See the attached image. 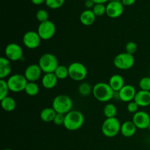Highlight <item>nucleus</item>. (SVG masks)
I'll list each match as a JSON object with an SVG mask.
<instances>
[{
	"label": "nucleus",
	"mask_w": 150,
	"mask_h": 150,
	"mask_svg": "<svg viewBox=\"0 0 150 150\" xmlns=\"http://www.w3.org/2000/svg\"><path fill=\"white\" fill-rule=\"evenodd\" d=\"M95 4H105L108 0H92Z\"/></svg>",
	"instance_id": "39"
},
{
	"label": "nucleus",
	"mask_w": 150,
	"mask_h": 150,
	"mask_svg": "<svg viewBox=\"0 0 150 150\" xmlns=\"http://www.w3.org/2000/svg\"><path fill=\"white\" fill-rule=\"evenodd\" d=\"M65 0H45V4L51 9H58L64 4Z\"/></svg>",
	"instance_id": "31"
},
{
	"label": "nucleus",
	"mask_w": 150,
	"mask_h": 150,
	"mask_svg": "<svg viewBox=\"0 0 150 150\" xmlns=\"http://www.w3.org/2000/svg\"><path fill=\"white\" fill-rule=\"evenodd\" d=\"M108 84L115 92H120V89L125 85L124 78L119 74H114L111 76L108 81Z\"/></svg>",
	"instance_id": "20"
},
{
	"label": "nucleus",
	"mask_w": 150,
	"mask_h": 150,
	"mask_svg": "<svg viewBox=\"0 0 150 150\" xmlns=\"http://www.w3.org/2000/svg\"><path fill=\"white\" fill-rule=\"evenodd\" d=\"M139 106L138 105V104L135 102L134 100L131 101V102L128 103L127 105V110L128 112L131 113V114H136V112L139 111Z\"/></svg>",
	"instance_id": "34"
},
{
	"label": "nucleus",
	"mask_w": 150,
	"mask_h": 150,
	"mask_svg": "<svg viewBox=\"0 0 150 150\" xmlns=\"http://www.w3.org/2000/svg\"><path fill=\"white\" fill-rule=\"evenodd\" d=\"M121 1L123 5L130 6L134 4L136 0H121Z\"/></svg>",
	"instance_id": "37"
},
{
	"label": "nucleus",
	"mask_w": 150,
	"mask_h": 150,
	"mask_svg": "<svg viewBox=\"0 0 150 150\" xmlns=\"http://www.w3.org/2000/svg\"><path fill=\"white\" fill-rule=\"evenodd\" d=\"M42 39L38 35V32L29 31L23 35V43L26 48L29 49H36L40 46Z\"/></svg>",
	"instance_id": "11"
},
{
	"label": "nucleus",
	"mask_w": 150,
	"mask_h": 150,
	"mask_svg": "<svg viewBox=\"0 0 150 150\" xmlns=\"http://www.w3.org/2000/svg\"><path fill=\"white\" fill-rule=\"evenodd\" d=\"M1 105L3 110L7 112H12L16 108V102L13 98L10 96L6 97L4 99L1 100Z\"/></svg>",
	"instance_id": "23"
},
{
	"label": "nucleus",
	"mask_w": 150,
	"mask_h": 150,
	"mask_svg": "<svg viewBox=\"0 0 150 150\" xmlns=\"http://www.w3.org/2000/svg\"><path fill=\"white\" fill-rule=\"evenodd\" d=\"M12 71L11 61L7 58L1 57L0 58V79H5L10 77Z\"/></svg>",
	"instance_id": "17"
},
{
	"label": "nucleus",
	"mask_w": 150,
	"mask_h": 150,
	"mask_svg": "<svg viewBox=\"0 0 150 150\" xmlns=\"http://www.w3.org/2000/svg\"><path fill=\"white\" fill-rule=\"evenodd\" d=\"M59 79L54 74V73H45L44 76H42V85L45 89H52L57 86V82Z\"/></svg>",
	"instance_id": "18"
},
{
	"label": "nucleus",
	"mask_w": 150,
	"mask_h": 150,
	"mask_svg": "<svg viewBox=\"0 0 150 150\" xmlns=\"http://www.w3.org/2000/svg\"><path fill=\"white\" fill-rule=\"evenodd\" d=\"M137 130V127L133 121H125L122 124L120 133L126 138H130L134 136Z\"/></svg>",
	"instance_id": "19"
},
{
	"label": "nucleus",
	"mask_w": 150,
	"mask_h": 150,
	"mask_svg": "<svg viewBox=\"0 0 150 150\" xmlns=\"http://www.w3.org/2000/svg\"><path fill=\"white\" fill-rule=\"evenodd\" d=\"M42 71L38 64H31L26 68L24 76L28 82H35L41 77Z\"/></svg>",
	"instance_id": "15"
},
{
	"label": "nucleus",
	"mask_w": 150,
	"mask_h": 150,
	"mask_svg": "<svg viewBox=\"0 0 150 150\" xmlns=\"http://www.w3.org/2000/svg\"><path fill=\"white\" fill-rule=\"evenodd\" d=\"M40 87L36 82H28L24 89L25 93L31 97L36 96L39 93Z\"/></svg>",
	"instance_id": "24"
},
{
	"label": "nucleus",
	"mask_w": 150,
	"mask_h": 150,
	"mask_svg": "<svg viewBox=\"0 0 150 150\" xmlns=\"http://www.w3.org/2000/svg\"><path fill=\"white\" fill-rule=\"evenodd\" d=\"M36 18L38 19L40 23H42L48 20V12L43 9L38 10L36 13Z\"/></svg>",
	"instance_id": "32"
},
{
	"label": "nucleus",
	"mask_w": 150,
	"mask_h": 150,
	"mask_svg": "<svg viewBox=\"0 0 150 150\" xmlns=\"http://www.w3.org/2000/svg\"><path fill=\"white\" fill-rule=\"evenodd\" d=\"M69 77L76 81H82L87 76V69L86 66L79 62L71 63L68 67Z\"/></svg>",
	"instance_id": "6"
},
{
	"label": "nucleus",
	"mask_w": 150,
	"mask_h": 150,
	"mask_svg": "<svg viewBox=\"0 0 150 150\" xmlns=\"http://www.w3.org/2000/svg\"><path fill=\"white\" fill-rule=\"evenodd\" d=\"M9 92L10 89L7 85V81L4 79H0V100L8 96Z\"/></svg>",
	"instance_id": "28"
},
{
	"label": "nucleus",
	"mask_w": 150,
	"mask_h": 150,
	"mask_svg": "<svg viewBox=\"0 0 150 150\" xmlns=\"http://www.w3.org/2000/svg\"><path fill=\"white\" fill-rule=\"evenodd\" d=\"M79 19H80L81 23L84 26H91L95 23L96 16L92 11V10L86 9L81 13Z\"/></svg>",
	"instance_id": "21"
},
{
	"label": "nucleus",
	"mask_w": 150,
	"mask_h": 150,
	"mask_svg": "<svg viewBox=\"0 0 150 150\" xmlns=\"http://www.w3.org/2000/svg\"><path fill=\"white\" fill-rule=\"evenodd\" d=\"M64 117H65V114H58V113H57L55 118H54V121H53V122H54L56 125H64Z\"/></svg>",
	"instance_id": "35"
},
{
	"label": "nucleus",
	"mask_w": 150,
	"mask_h": 150,
	"mask_svg": "<svg viewBox=\"0 0 150 150\" xmlns=\"http://www.w3.org/2000/svg\"><path fill=\"white\" fill-rule=\"evenodd\" d=\"M95 15L97 16H102L106 13V6L104 4H95L92 9Z\"/></svg>",
	"instance_id": "29"
},
{
	"label": "nucleus",
	"mask_w": 150,
	"mask_h": 150,
	"mask_svg": "<svg viewBox=\"0 0 150 150\" xmlns=\"http://www.w3.org/2000/svg\"><path fill=\"white\" fill-rule=\"evenodd\" d=\"M57 113L52 107L45 108L41 111L40 117L44 122H51L54 121Z\"/></svg>",
	"instance_id": "22"
},
{
	"label": "nucleus",
	"mask_w": 150,
	"mask_h": 150,
	"mask_svg": "<svg viewBox=\"0 0 150 150\" xmlns=\"http://www.w3.org/2000/svg\"><path fill=\"white\" fill-rule=\"evenodd\" d=\"M137 44L135 42H133V41L128 42L125 45V52L132 54V55H134L136 54V51H137Z\"/></svg>",
	"instance_id": "33"
},
{
	"label": "nucleus",
	"mask_w": 150,
	"mask_h": 150,
	"mask_svg": "<svg viewBox=\"0 0 150 150\" xmlns=\"http://www.w3.org/2000/svg\"><path fill=\"white\" fill-rule=\"evenodd\" d=\"M10 91L13 92H21L24 91L28 81L23 74H14L10 76L7 80Z\"/></svg>",
	"instance_id": "8"
},
{
	"label": "nucleus",
	"mask_w": 150,
	"mask_h": 150,
	"mask_svg": "<svg viewBox=\"0 0 150 150\" xmlns=\"http://www.w3.org/2000/svg\"><path fill=\"white\" fill-rule=\"evenodd\" d=\"M6 58L11 62H17L22 59L23 57V49L20 45L15 42L9 43L4 49Z\"/></svg>",
	"instance_id": "10"
},
{
	"label": "nucleus",
	"mask_w": 150,
	"mask_h": 150,
	"mask_svg": "<svg viewBox=\"0 0 150 150\" xmlns=\"http://www.w3.org/2000/svg\"><path fill=\"white\" fill-rule=\"evenodd\" d=\"M122 124L117 117L106 118L102 124L101 130L105 137L114 138L120 133Z\"/></svg>",
	"instance_id": "4"
},
{
	"label": "nucleus",
	"mask_w": 150,
	"mask_h": 150,
	"mask_svg": "<svg viewBox=\"0 0 150 150\" xmlns=\"http://www.w3.org/2000/svg\"><path fill=\"white\" fill-rule=\"evenodd\" d=\"M73 100L66 95H59L54 98L52 102V108L58 114H67L72 111Z\"/></svg>",
	"instance_id": "3"
},
{
	"label": "nucleus",
	"mask_w": 150,
	"mask_h": 150,
	"mask_svg": "<svg viewBox=\"0 0 150 150\" xmlns=\"http://www.w3.org/2000/svg\"><path fill=\"white\" fill-rule=\"evenodd\" d=\"M92 91H93V87L91 86L90 83H86V82H83L79 86V93L81 96H88L91 93H92Z\"/></svg>",
	"instance_id": "27"
},
{
	"label": "nucleus",
	"mask_w": 150,
	"mask_h": 150,
	"mask_svg": "<svg viewBox=\"0 0 150 150\" xmlns=\"http://www.w3.org/2000/svg\"><path fill=\"white\" fill-rule=\"evenodd\" d=\"M38 64L44 73H54L59 64L55 55L51 53L44 54L40 57Z\"/></svg>",
	"instance_id": "5"
},
{
	"label": "nucleus",
	"mask_w": 150,
	"mask_h": 150,
	"mask_svg": "<svg viewBox=\"0 0 150 150\" xmlns=\"http://www.w3.org/2000/svg\"><path fill=\"white\" fill-rule=\"evenodd\" d=\"M92 95L99 102L107 103L114 98L115 92L111 89L108 83L99 82L93 86Z\"/></svg>",
	"instance_id": "1"
},
{
	"label": "nucleus",
	"mask_w": 150,
	"mask_h": 150,
	"mask_svg": "<svg viewBox=\"0 0 150 150\" xmlns=\"http://www.w3.org/2000/svg\"><path fill=\"white\" fill-rule=\"evenodd\" d=\"M84 121V116L80 111L72 110L65 114L64 127L67 130L76 131L83 126Z\"/></svg>",
	"instance_id": "2"
},
{
	"label": "nucleus",
	"mask_w": 150,
	"mask_h": 150,
	"mask_svg": "<svg viewBox=\"0 0 150 150\" xmlns=\"http://www.w3.org/2000/svg\"><path fill=\"white\" fill-rule=\"evenodd\" d=\"M103 114L106 118H114L117 114V108L112 103H107L104 106Z\"/></svg>",
	"instance_id": "25"
},
{
	"label": "nucleus",
	"mask_w": 150,
	"mask_h": 150,
	"mask_svg": "<svg viewBox=\"0 0 150 150\" xmlns=\"http://www.w3.org/2000/svg\"><path fill=\"white\" fill-rule=\"evenodd\" d=\"M132 121L136 126L137 129L140 130L148 129L150 123V115L146 111H139L133 114Z\"/></svg>",
	"instance_id": "12"
},
{
	"label": "nucleus",
	"mask_w": 150,
	"mask_h": 150,
	"mask_svg": "<svg viewBox=\"0 0 150 150\" xmlns=\"http://www.w3.org/2000/svg\"><path fill=\"white\" fill-rule=\"evenodd\" d=\"M31 1L34 4H36V5H40V4H42V3L45 2V0H31Z\"/></svg>",
	"instance_id": "38"
},
{
	"label": "nucleus",
	"mask_w": 150,
	"mask_h": 150,
	"mask_svg": "<svg viewBox=\"0 0 150 150\" xmlns=\"http://www.w3.org/2000/svg\"><path fill=\"white\" fill-rule=\"evenodd\" d=\"M149 143H150V139H149Z\"/></svg>",
	"instance_id": "42"
},
{
	"label": "nucleus",
	"mask_w": 150,
	"mask_h": 150,
	"mask_svg": "<svg viewBox=\"0 0 150 150\" xmlns=\"http://www.w3.org/2000/svg\"><path fill=\"white\" fill-rule=\"evenodd\" d=\"M139 86L141 90L150 92V76H145L139 81Z\"/></svg>",
	"instance_id": "30"
},
{
	"label": "nucleus",
	"mask_w": 150,
	"mask_h": 150,
	"mask_svg": "<svg viewBox=\"0 0 150 150\" xmlns=\"http://www.w3.org/2000/svg\"><path fill=\"white\" fill-rule=\"evenodd\" d=\"M37 32L42 40H48L55 35L56 26L54 22L48 20L42 23H40Z\"/></svg>",
	"instance_id": "9"
},
{
	"label": "nucleus",
	"mask_w": 150,
	"mask_h": 150,
	"mask_svg": "<svg viewBox=\"0 0 150 150\" xmlns=\"http://www.w3.org/2000/svg\"><path fill=\"white\" fill-rule=\"evenodd\" d=\"M148 130H149V131H150V123H149V127H148Z\"/></svg>",
	"instance_id": "40"
},
{
	"label": "nucleus",
	"mask_w": 150,
	"mask_h": 150,
	"mask_svg": "<svg viewBox=\"0 0 150 150\" xmlns=\"http://www.w3.org/2000/svg\"><path fill=\"white\" fill-rule=\"evenodd\" d=\"M134 64L135 58L133 55L127 52L120 53L114 59V65L120 70H130L133 67Z\"/></svg>",
	"instance_id": "7"
},
{
	"label": "nucleus",
	"mask_w": 150,
	"mask_h": 150,
	"mask_svg": "<svg viewBox=\"0 0 150 150\" xmlns=\"http://www.w3.org/2000/svg\"><path fill=\"white\" fill-rule=\"evenodd\" d=\"M54 74L57 77L59 80H64L66 79L67 77H69V70L68 67H67L64 65H59L57 67L56 70L54 71Z\"/></svg>",
	"instance_id": "26"
},
{
	"label": "nucleus",
	"mask_w": 150,
	"mask_h": 150,
	"mask_svg": "<svg viewBox=\"0 0 150 150\" xmlns=\"http://www.w3.org/2000/svg\"><path fill=\"white\" fill-rule=\"evenodd\" d=\"M134 101L139 107L150 106V92L140 90L137 92Z\"/></svg>",
	"instance_id": "16"
},
{
	"label": "nucleus",
	"mask_w": 150,
	"mask_h": 150,
	"mask_svg": "<svg viewBox=\"0 0 150 150\" xmlns=\"http://www.w3.org/2000/svg\"><path fill=\"white\" fill-rule=\"evenodd\" d=\"M3 150H13V149H3Z\"/></svg>",
	"instance_id": "41"
},
{
	"label": "nucleus",
	"mask_w": 150,
	"mask_h": 150,
	"mask_svg": "<svg viewBox=\"0 0 150 150\" xmlns=\"http://www.w3.org/2000/svg\"><path fill=\"white\" fill-rule=\"evenodd\" d=\"M95 3L92 0H86L85 1V7L88 9V10H91V8H93L95 6Z\"/></svg>",
	"instance_id": "36"
},
{
	"label": "nucleus",
	"mask_w": 150,
	"mask_h": 150,
	"mask_svg": "<svg viewBox=\"0 0 150 150\" xmlns=\"http://www.w3.org/2000/svg\"><path fill=\"white\" fill-rule=\"evenodd\" d=\"M117 93L118 95V98L120 100L128 103L134 100L137 92H136V88L133 85L126 84L120 89V92H117Z\"/></svg>",
	"instance_id": "13"
},
{
	"label": "nucleus",
	"mask_w": 150,
	"mask_h": 150,
	"mask_svg": "<svg viewBox=\"0 0 150 150\" xmlns=\"http://www.w3.org/2000/svg\"><path fill=\"white\" fill-rule=\"evenodd\" d=\"M124 11V5L121 1H111L106 5V14L111 18L120 17Z\"/></svg>",
	"instance_id": "14"
}]
</instances>
